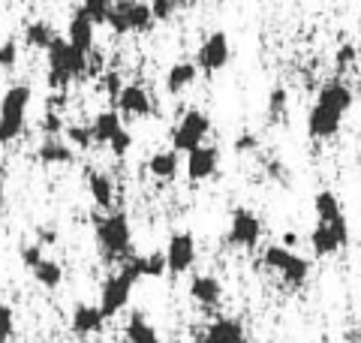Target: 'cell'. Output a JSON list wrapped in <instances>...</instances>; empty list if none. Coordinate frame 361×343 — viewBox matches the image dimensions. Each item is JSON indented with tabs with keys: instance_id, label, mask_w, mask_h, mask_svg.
<instances>
[{
	"instance_id": "cell-1",
	"label": "cell",
	"mask_w": 361,
	"mask_h": 343,
	"mask_svg": "<svg viewBox=\"0 0 361 343\" xmlns=\"http://www.w3.org/2000/svg\"><path fill=\"white\" fill-rule=\"evenodd\" d=\"M87 76V52L75 49L70 40H54L49 45V88L63 90L73 78Z\"/></svg>"
},
{
	"instance_id": "cell-2",
	"label": "cell",
	"mask_w": 361,
	"mask_h": 343,
	"mask_svg": "<svg viewBox=\"0 0 361 343\" xmlns=\"http://www.w3.org/2000/svg\"><path fill=\"white\" fill-rule=\"evenodd\" d=\"M139 280H142V271H139V265H135V256L123 259V265L115 274H109L103 289H99V307H103V313L106 316H118L123 307L130 304L133 286Z\"/></svg>"
},
{
	"instance_id": "cell-3",
	"label": "cell",
	"mask_w": 361,
	"mask_h": 343,
	"mask_svg": "<svg viewBox=\"0 0 361 343\" xmlns=\"http://www.w3.org/2000/svg\"><path fill=\"white\" fill-rule=\"evenodd\" d=\"M97 241L111 259H130L133 253V226L127 211H111L97 217Z\"/></svg>"
},
{
	"instance_id": "cell-4",
	"label": "cell",
	"mask_w": 361,
	"mask_h": 343,
	"mask_svg": "<svg viewBox=\"0 0 361 343\" xmlns=\"http://www.w3.org/2000/svg\"><path fill=\"white\" fill-rule=\"evenodd\" d=\"M30 85H13L0 100V145L16 142L25 133V118L30 106Z\"/></svg>"
},
{
	"instance_id": "cell-5",
	"label": "cell",
	"mask_w": 361,
	"mask_h": 343,
	"mask_svg": "<svg viewBox=\"0 0 361 343\" xmlns=\"http://www.w3.org/2000/svg\"><path fill=\"white\" fill-rule=\"evenodd\" d=\"M262 265L274 271L286 286H292V289H301V286L307 283V277H310V262L304 259V256H298L295 250L286 247V244H271V247H265Z\"/></svg>"
},
{
	"instance_id": "cell-6",
	"label": "cell",
	"mask_w": 361,
	"mask_h": 343,
	"mask_svg": "<svg viewBox=\"0 0 361 343\" xmlns=\"http://www.w3.org/2000/svg\"><path fill=\"white\" fill-rule=\"evenodd\" d=\"M208 133H211V118L202 109H190L180 114V121L175 124L172 148L178 154H190V151H196L199 145H205Z\"/></svg>"
},
{
	"instance_id": "cell-7",
	"label": "cell",
	"mask_w": 361,
	"mask_h": 343,
	"mask_svg": "<svg viewBox=\"0 0 361 343\" xmlns=\"http://www.w3.org/2000/svg\"><path fill=\"white\" fill-rule=\"evenodd\" d=\"M349 244V223L346 214L337 217V220H316L313 232H310V247L316 256H334Z\"/></svg>"
},
{
	"instance_id": "cell-8",
	"label": "cell",
	"mask_w": 361,
	"mask_h": 343,
	"mask_svg": "<svg viewBox=\"0 0 361 343\" xmlns=\"http://www.w3.org/2000/svg\"><path fill=\"white\" fill-rule=\"evenodd\" d=\"M259 238H262V220H259L250 208H235L226 241L238 250H253L259 244Z\"/></svg>"
},
{
	"instance_id": "cell-9",
	"label": "cell",
	"mask_w": 361,
	"mask_h": 343,
	"mask_svg": "<svg viewBox=\"0 0 361 343\" xmlns=\"http://www.w3.org/2000/svg\"><path fill=\"white\" fill-rule=\"evenodd\" d=\"M232 57V45H229V37H226L223 30H214L211 37H205V42L199 45V54H196V64L202 73H220L226 70V64H229Z\"/></svg>"
},
{
	"instance_id": "cell-10",
	"label": "cell",
	"mask_w": 361,
	"mask_h": 343,
	"mask_svg": "<svg viewBox=\"0 0 361 343\" xmlns=\"http://www.w3.org/2000/svg\"><path fill=\"white\" fill-rule=\"evenodd\" d=\"M166 262H169V274H187L196 265V238L193 232H175L166 244Z\"/></svg>"
},
{
	"instance_id": "cell-11",
	"label": "cell",
	"mask_w": 361,
	"mask_h": 343,
	"mask_svg": "<svg viewBox=\"0 0 361 343\" xmlns=\"http://www.w3.org/2000/svg\"><path fill=\"white\" fill-rule=\"evenodd\" d=\"M343 118H346V114L322 106V102H313V109L307 112V133H310V139H316V142L334 139V136L341 133Z\"/></svg>"
},
{
	"instance_id": "cell-12",
	"label": "cell",
	"mask_w": 361,
	"mask_h": 343,
	"mask_svg": "<svg viewBox=\"0 0 361 343\" xmlns=\"http://www.w3.org/2000/svg\"><path fill=\"white\" fill-rule=\"evenodd\" d=\"M115 106H118V112L130 114V118H148V114L154 112V100L142 85H123V90L115 100Z\"/></svg>"
},
{
	"instance_id": "cell-13",
	"label": "cell",
	"mask_w": 361,
	"mask_h": 343,
	"mask_svg": "<svg viewBox=\"0 0 361 343\" xmlns=\"http://www.w3.org/2000/svg\"><path fill=\"white\" fill-rule=\"evenodd\" d=\"M220 166V151L214 145H199L187 154V178L190 181H208Z\"/></svg>"
},
{
	"instance_id": "cell-14",
	"label": "cell",
	"mask_w": 361,
	"mask_h": 343,
	"mask_svg": "<svg viewBox=\"0 0 361 343\" xmlns=\"http://www.w3.org/2000/svg\"><path fill=\"white\" fill-rule=\"evenodd\" d=\"M190 299L199 307H217L223 299V283L214 274H193V280H190Z\"/></svg>"
},
{
	"instance_id": "cell-15",
	"label": "cell",
	"mask_w": 361,
	"mask_h": 343,
	"mask_svg": "<svg viewBox=\"0 0 361 343\" xmlns=\"http://www.w3.org/2000/svg\"><path fill=\"white\" fill-rule=\"evenodd\" d=\"M94 21H90V16L85 13L82 6L75 9V13L70 16V25H66V40H70L75 49H82V52H94Z\"/></svg>"
},
{
	"instance_id": "cell-16",
	"label": "cell",
	"mask_w": 361,
	"mask_h": 343,
	"mask_svg": "<svg viewBox=\"0 0 361 343\" xmlns=\"http://www.w3.org/2000/svg\"><path fill=\"white\" fill-rule=\"evenodd\" d=\"M37 160L42 166H70L75 160V151L70 142H61L58 136H45L37 148Z\"/></svg>"
},
{
	"instance_id": "cell-17",
	"label": "cell",
	"mask_w": 361,
	"mask_h": 343,
	"mask_svg": "<svg viewBox=\"0 0 361 343\" xmlns=\"http://www.w3.org/2000/svg\"><path fill=\"white\" fill-rule=\"evenodd\" d=\"M106 313H103V307L99 304H78L75 311H73V331L75 335H97V331H103V323H106Z\"/></svg>"
},
{
	"instance_id": "cell-18",
	"label": "cell",
	"mask_w": 361,
	"mask_h": 343,
	"mask_svg": "<svg viewBox=\"0 0 361 343\" xmlns=\"http://www.w3.org/2000/svg\"><path fill=\"white\" fill-rule=\"evenodd\" d=\"M353 90H349V85H343V82H325L322 88H319V94H316V102H322V106H329V109H334V112H341V114H346L349 109H353Z\"/></svg>"
},
{
	"instance_id": "cell-19",
	"label": "cell",
	"mask_w": 361,
	"mask_h": 343,
	"mask_svg": "<svg viewBox=\"0 0 361 343\" xmlns=\"http://www.w3.org/2000/svg\"><path fill=\"white\" fill-rule=\"evenodd\" d=\"M196 78H199V64L178 61V64L169 66V73H166V90L172 97H178V94H184L187 88H193Z\"/></svg>"
},
{
	"instance_id": "cell-20",
	"label": "cell",
	"mask_w": 361,
	"mask_h": 343,
	"mask_svg": "<svg viewBox=\"0 0 361 343\" xmlns=\"http://www.w3.org/2000/svg\"><path fill=\"white\" fill-rule=\"evenodd\" d=\"M205 337L214 340V343H247V331H244V325L238 323V319L220 316V319H214V323L208 325Z\"/></svg>"
},
{
	"instance_id": "cell-21",
	"label": "cell",
	"mask_w": 361,
	"mask_h": 343,
	"mask_svg": "<svg viewBox=\"0 0 361 343\" xmlns=\"http://www.w3.org/2000/svg\"><path fill=\"white\" fill-rule=\"evenodd\" d=\"M87 193L97 208H111L115 205V181L106 172H90L87 175Z\"/></svg>"
},
{
	"instance_id": "cell-22",
	"label": "cell",
	"mask_w": 361,
	"mask_h": 343,
	"mask_svg": "<svg viewBox=\"0 0 361 343\" xmlns=\"http://www.w3.org/2000/svg\"><path fill=\"white\" fill-rule=\"evenodd\" d=\"M118 130H123V124H121V112H115V109L99 112L97 118L90 121V133H94V142L97 145H109L111 139H115Z\"/></svg>"
},
{
	"instance_id": "cell-23",
	"label": "cell",
	"mask_w": 361,
	"mask_h": 343,
	"mask_svg": "<svg viewBox=\"0 0 361 343\" xmlns=\"http://www.w3.org/2000/svg\"><path fill=\"white\" fill-rule=\"evenodd\" d=\"M180 169V160H178V151L169 148V151H157L151 160H148V172L157 178V181H172Z\"/></svg>"
},
{
	"instance_id": "cell-24",
	"label": "cell",
	"mask_w": 361,
	"mask_h": 343,
	"mask_svg": "<svg viewBox=\"0 0 361 343\" xmlns=\"http://www.w3.org/2000/svg\"><path fill=\"white\" fill-rule=\"evenodd\" d=\"M58 40V33L49 21H27L25 25V45L27 49H37V52H49V45Z\"/></svg>"
},
{
	"instance_id": "cell-25",
	"label": "cell",
	"mask_w": 361,
	"mask_h": 343,
	"mask_svg": "<svg viewBox=\"0 0 361 343\" xmlns=\"http://www.w3.org/2000/svg\"><path fill=\"white\" fill-rule=\"evenodd\" d=\"M313 211H316V220H337V217H343V205L337 199V193L331 190H319L313 196Z\"/></svg>"
},
{
	"instance_id": "cell-26",
	"label": "cell",
	"mask_w": 361,
	"mask_h": 343,
	"mask_svg": "<svg viewBox=\"0 0 361 343\" xmlns=\"http://www.w3.org/2000/svg\"><path fill=\"white\" fill-rule=\"evenodd\" d=\"M127 343H163V340L142 313H133L127 323Z\"/></svg>"
},
{
	"instance_id": "cell-27",
	"label": "cell",
	"mask_w": 361,
	"mask_h": 343,
	"mask_svg": "<svg viewBox=\"0 0 361 343\" xmlns=\"http://www.w3.org/2000/svg\"><path fill=\"white\" fill-rule=\"evenodd\" d=\"M130 4V30L133 33H148L154 30L157 18L151 13V4H145V0H127Z\"/></svg>"
},
{
	"instance_id": "cell-28",
	"label": "cell",
	"mask_w": 361,
	"mask_h": 343,
	"mask_svg": "<svg viewBox=\"0 0 361 343\" xmlns=\"http://www.w3.org/2000/svg\"><path fill=\"white\" fill-rule=\"evenodd\" d=\"M33 277H37V283L45 286V289H58L63 283V268L54 259H42L39 265L33 268Z\"/></svg>"
},
{
	"instance_id": "cell-29",
	"label": "cell",
	"mask_w": 361,
	"mask_h": 343,
	"mask_svg": "<svg viewBox=\"0 0 361 343\" xmlns=\"http://www.w3.org/2000/svg\"><path fill=\"white\" fill-rule=\"evenodd\" d=\"M135 265H139L142 277H163V274H169V262H166V253H148V256H135Z\"/></svg>"
},
{
	"instance_id": "cell-30",
	"label": "cell",
	"mask_w": 361,
	"mask_h": 343,
	"mask_svg": "<svg viewBox=\"0 0 361 343\" xmlns=\"http://www.w3.org/2000/svg\"><path fill=\"white\" fill-rule=\"evenodd\" d=\"M82 9L90 16L94 25H109V16L115 9V0H82Z\"/></svg>"
},
{
	"instance_id": "cell-31",
	"label": "cell",
	"mask_w": 361,
	"mask_h": 343,
	"mask_svg": "<svg viewBox=\"0 0 361 343\" xmlns=\"http://www.w3.org/2000/svg\"><path fill=\"white\" fill-rule=\"evenodd\" d=\"M63 133H66V142H70L73 148H78V151H87L90 145H97L94 133H90V127H85V124H70Z\"/></svg>"
},
{
	"instance_id": "cell-32",
	"label": "cell",
	"mask_w": 361,
	"mask_h": 343,
	"mask_svg": "<svg viewBox=\"0 0 361 343\" xmlns=\"http://www.w3.org/2000/svg\"><path fill=\"white\" fill-rule=\"evenodd\" d=\"M289 109V94H286V88H274L268 94V118L271 121H280L286 114Z\"/></svg>"
},
{
	"instance_id": "cell-33",
	"label": "cell",
	"mask_w": 361,
	"mask_h": 343,
	"mask_svg": "<svg viewBox=\"0 0 361 343\" xmlns=\"http://www.w3.org/2000/svg\"><path fill=\"white\" fill-rule=\"evenodd\" d=\"M97 90H103L106 97H111V100H118V94L123 90V82H121V76L115 73V70H109V73H103L99 76V82H97Z\"/></svg>"
},
{
	"instance_id": "cell-34",
	"label": "cell",
	"mask_w": 361,
	"mask_h": 343,
	"mask_svg": "<svg viewBox=\"0 0 361 343\" xmlns=\"http://www.w3.org/2000/svg\"><path fill=\"white\" fill-rule=\"evenodd\" d=\"M16 331V316H13V307H9L6 301H0V343L13 337Z\"/></svg>"
},
{
	"instance_id": "cell-35",
	"label": "cell",
	"mask_w": 361,
	"mask_h": 343,
	"mask_svg": "<svg viewBox=\"0 0 361 343\" xmlns=\"http://www.w3.org/2000/svg\"><path fill=\"white\" fill-rule=\"evenodd\" d=\"M42 250H45V247H42L39 241H37V244H25V247H21V265L33 271V268H37L39 262L45 259V256H42Z\"/></svg>"
},
{
	"instance_id": "cell-36",
	"label": "cell",
	"mask_w": 361,
	"mask_h": 343,
	"mask_svg": "<svg viewBox=\"0 0 361 343\" xmlns=\"http://www.w3.org/2000/svg\"><path fill=\"white\" fill-rule=\"evenodd\" d=\"M130 148H133V133H130V130H118V133H115V139L109 142V151L115 154V157L130 154Z\"/></svg>"
},
{
	"instance_id": "cell-37",
	"label": "cell",
	"mask_w": 361,
	"mask_h": 343,
	"mask_svg": "<svg viewBox=\"0 0 361 343\" xmlns=\"http://www.w3.org/2000/svg\"><path fill=\"white\" fill-rule=\"evenodd\" d=\"M18 64V45L13 40L0 42V70H13Z\"/></svg>"
},
{
	"instance_id": "cell-38",
	"label": "cell",
	"mask_w": 361,
	"mask_h": 343,
	"mask_svg": "<svg viewBox=\"0 0 361 343\" xmlns=\"http://www.w3.org/2000/svg\"><path fill=\"white\" fill-rule=\"evenodd\" d=\"M39 130L45 133V136H58V133H63L66 127H63V118L58 112H45V118H42V124H39Z\"/></svg>"
},
{
	"instance_id": "cell-39",
	"label": "cell",
	"mask_w": 361,
	"mask_h": 343,
	"mask_svg": "<svg viewBox=\"0 0 361 343\" xmlns=\"http://www.w3.org/2000/svg\"><path fill=\"white\" fill-rule=\"evenodd\" d=\"M175 9H178V4H172V0H151V13L157 21H172Z\"/></svg>"
},
{
	"instance_id": "cell-40",
	"label": "cell",
	"mask_w": 361,
	"mask_h": 343,
	"mask_svg": "<svg viewBox=\"0 0 361 343\" xmlns=\"http://www.w3.org/2000/svg\"><path fill=\"white\" fill-rule=\"evenodd\" d=\"M256 148H259V139L253 133H241L238 139H235V154H250Z\"/></svg>"
},
{
	"instance_id": "cell-41",
	"label": "cell",
	"mask_w": 361,
	"mask_h": 343,
	"mask_svg": "<svg viewBox=\"0 0 361 343\" xmlns=\"http://www.w3.org/2000/svg\"><path fill=\"white\" fill-rule=\"evenodd\" d=\"M349 64H355V45H343V49L337 52V66H341V70H346Z\"/></svg>"
},
{
	"instance_id": "cell-42",
	"label": "cell",
	"mask_w": 361,
	"mask_h": 343,
	"mask_svg": "<svg viewBox=\"0 0 361 343\" xmlns=\"http://www.w3.org/2000/svg\"><path fill=\"white\" fill-rule=\"evenodd\" d=\"M37 235H39V244H42V247H49V244H58V229L39 226V229H37Z\"/></svg>"
},
{
	"instance_id": "cell-43",
	"label": "cell",
	"mask_w": 361,
	"mask_h": 343,
	"mask_svg": "<svg viewBox=\"0 0 361 343\" xmlns=\"http://www.w3.org/2000/svg\"><path fill=\"white\" fill-rule=\"evenodd\" d=\"M283 244H286V247H295V244H298V235H295V232H286V235H283Z\"/></svg>"
},
{
	"instance_id": "cell-44",
	"label": "cell",
	"mask_w": 361,
	"mask_h": 343,
	"mask_svg": "<svg viewBox=\"0 0 361 343\" xmlns=\"http://www.w3.org/2000/svg\"><path fill=\"white\" fill-rule=\"evenodd\" d=\"M0 202H4V178H0Z\"/></svg>"
},
{
	"instance_id": "cell-45",
	"label": "cell",
	"mask_w": 361,
	"mask_h": 343,
	"mask_svg": "<svg viewBox=\"0 0 361 343\" xmlns=\"http://www.w3.org/2000/svg\"><path fill=\"white\" fill-rule=\"evenodd\" d=\"M172 4H178V6H180V4H187V0H172Z\"/></svg>"
},
{
	"instance_id": "cell-46",
	"label": "cell",
	"mask_w": 361,
	"mask_h": 343,
	"mask_svg": "<svg viewBox=\"0 0 361 343\" xmlns=\"http://www.w3.org/2000/svg\"><path fill=\"white\" fill-rule=\"evenodd\" d=\"M202 343H214V340H208V337H202Z\"/></svg>"
},
{
	"instance_id": "cell-47",
	"label": "cell",
	"mask_w": 361,
	"mask_h": 343,
	"mask_svg": "<svg viewBox=\"0 0 361 343\" xmlns=\"http://www.w3.org/2000/svg\"><path fill=\"white\" fill-rule=\"evenodd\" d=\"M115 4H118V0H115Z\"/></svg>"
}]
</instances>
